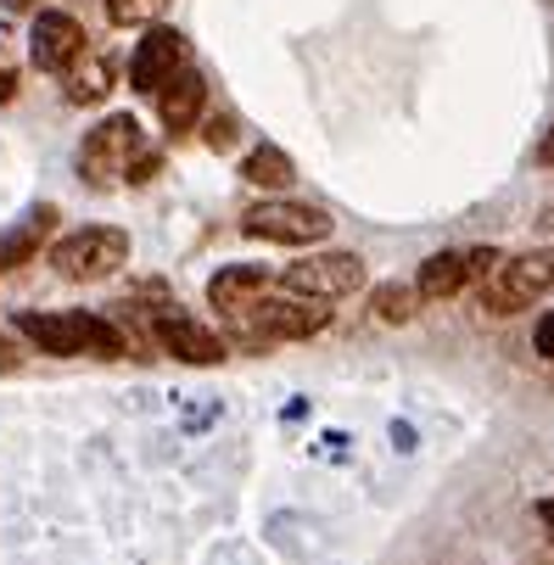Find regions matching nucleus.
I'll return each instance as SVG.
<instances>
[{
	"label": "nucleus",
	"mask_w": 554,
	"mask_h": 565,
	"mask_svg": "<svg viewBox=\"0 0 554 565\" xmlns=\"http://www.w3.org/2000/svg\"><path fill=\"white\" fill-rule=\"evenodd\" d=\"M18 331L51 353V359H73V353H96V359H124V337L113 319L102 313H78V308H62V313H18Z\"/></svg>",
	"instance_id": "nucleus-1"
},
{
	"label": "nucleus",
	"mask_w": 554,
	"mask_h": 565,
	"mask_svg": "<svg viewBox=\"0 0 554 565\" xmlns=\"http://www.w3.org/2000/svg\"><path fill=\"white\" fill-rule=\"evenodd\" d=\"M253 342H308L331 326V302H313V297H297V291H280V297H258L253 308L230 313Z\"/></svg>",
	"instance_id": "nucleus-2"
},
{
	"label": "nucleus",
	"mask_w": 554,
	"mask_h": 565,
	"mask_svg": "<svg viewBox=\"0 0 554 565\" xmlns=\"http://www.w3.org/2000/svg\"><path fill=\"white\" fill-rule=\"evenodd\" d=\"M129 264V235L113 224H78L62 241H51V269L62 280H107Z\"/></svg>",
	"instance_id": "nucleus-3"
},
{
	"label": "nucleus",
	"mask_w": 554,
	"mask_h": 565,
	"mask_svg": "<svg viewBox=\"0 0 554 565\" xmlns=\"http://www.w3.org/2000/svg\"><path fill=\"white\" fill-rule=\"evenodd\" d=\"M482 291V308L488 313H521L532 308L537 297L554 291V247H537V253H515V258H499V269L488 280H477Z\"/></svg>",
	"instance_id": "nucleus-4"
},
{
	"label": "nucleus",
	"mask_w": 554,
	"mask_h": 565,
	"mask_svg": "<svg viewBox=\"0 0 554 565\" xmlns=\"http://www.w3.org/2000/svg\"><path fill=\"white\" fill-rule=\"evenodd\" d=\"M242 230L253 241H275V247H313V241L331 235V213L313 207V202H286V196H269V202H253L242 213Z\"/></svg>",
	"instance_id": "nucleus-5"
},
{
	"label": "nucleus",
	"mask_w": 554,
	"mask_h": 565,
	"mask_svg": "<svg viewBox=\"0 0 554 565\" xmlns=\"http://www.w3.org/2000/svg\"><path fill=\"white\" fill-rule=\"evenodd\" d=\"M140 151H146L140 124L129 113H113V118H102L85 135V146H78V174H85L90 185H113V180L129 174V163H135Z\"/></svg>",
	"instance_id": "nucleus-6"
},
{
	"label": "nucleus",
	"mask_w": 554,
	"mask_h": 565,
	"mask_svg": "<svg viewBox=\"0 0 554 565\" xmlns=\"http://www.w3.org/2000/svg\"><path fill=\"white\" fill-rule=\"evenodd\" d=\"M364 286V258L359 253H313L280 269V291L313 297V302H342Z\"/></svg>",
	"instance_id": "nucleus-7"
},
{
	"label": "nucleus",
	"mask_w": 554,
	"mask_h": 565,
	"mask_svg": "<svg viewBox=\"0 0 554 565\" xmlns=\"http://www.w3.org/2000/svg\"><path fill=\"white\" fill-rule=\"evenodd\" d=\"M151 337L163 342L180 364H196V370L224 364V342H219V331H207L202 319H191L185 308H157V313H151Z\"/></svg>",
	"instance_id": "nucleus-8"
},
{
	"label": "nucleus",
	"mask_w": 554,
	"mask_h": 565,
	"mask_svg": "<svg viewBox=\"0 0 554 565\" xmlns=\"http://www.w3.org/2000/svg\"><path fill=\"white\" fill-rule=\"evenodd\" d=\"M185 67V34L180 29H146L140 34V45H135V56H129V85L140 90V96H157L169 85V78Z\"/></svg>",
	"instance_id": "nucleus-9"
},
{
	"label": "nucleus",
	"mask_w": 554,
	"mask_h": 565,
	"mask_svg": "<svg viewBox=\"0 0 554 565\" xmlns=\"http://www.w3.org/2000/svg\"><path fill=\"white\" fill-rule=\"evenodd\" d=\"M85 23L67 18V12H40L34 29H29V62L40 73H67L78 56H85Z\"/></svg>",
	"instance_id": "nucleus-10"
},
{
	"label": "nucleus",
	"mask_w": 554,
	"mask_h": 565,
	"mask_svg": "<svg viewBox=\"0 0 554 565\" xmlns=\"http://www.w3.org/2000/svg\"><path fill=\"white\" fill-rule=\"evenodd\" d=\"M151 102H157V118H163L169 135H185V129H196V118H202V107H207V78H202L196 67H180Z\"/></svg>",
	"instance_id": "nucleus-11"
},
{
	"label": "nucleus",
	"mask_w": 554,
	"mask_h": 565,
	"mask_svg": "<svg viewBox=\"0 0 554 565\" xmlns=\"http://www.w3.org/2000/svg\"><path fill=\"white\" fill-rule=\"evenodd\" d=\"M264 291H269V269H258V264H230V269H219V275L207 280V302H213L219 313H242V308H253Z\"/></svg>",
	"instance_id": "nucleus-12"
},
{
	"label": "nucleus",
	"mask_w": 554,
	"mask_h": 565,
	"mask_svg": "<svg viewBox=\"0 0 554 565\" xmlns=\"http://www.w3.org/2000/svg\"><path fill=\"white\" fill-rule=\"evenodd\" d=\"M51 224H56V207L45 202V207H34V213H23L12 230H0V275H12V269H23L40 247H45V235H51Z\"/></svg>",
	"instance_id": "nucleus-13"
},
{
	"label": "nucleus",
	"mask_w": 554,
	"mask_h": 565,
	"mask_svg": "<svg viewBox=\"0 0 554 565\" xmlns=\"http://www.w3.org/2000/svg\"><path fill=\"white\" fill-rule=\"evenodd\" d=\"M470 286V269H465V253H432L415 275V297L420 302H448Z\"/></svg>",
	"instance_id": "nucleus-14"
},
{
	"label": "nucleus",
	"mask_w": 554,
	"mask_h": 565,
	"mask_svg": "<svg viewBox=\"0 0 554 565\" xmlns=\"http://www.w3.org/2000/svg\"><path fill=\"white\" fill-rule=\"evenodd\" d=\"M107 90H113V62L107 56H78L73 67H67V102L73 107H96V102H107Z\"/></svg>",
	"instance_id": "nucleus-15"
},
{
	"label": "nucleus",
	"mask_w": 554,
	"mask_h": 565,
	"mask_svg": "<svg viewBox=\"0 0 554 565\" xmlns=\"http://www.w3.org/2000/svg\"><path fill=\"white\" fill-rule=\"evenodd\" d=\"M242 180L247 185H258V191H286L291 180H297V169H291V157L280 151V146H253L247 157H242Z\"/></svg>",
	"instance_id": "nucleus-16"
},
{
	"label": "nucleus",
	"mask_w": 554,
	"mask_h": 565,
	"mask_svg": "<svg viewBox=\"0 0 554 565\" xmlns=\"http://www.w3.org/2000/svg\"><path fill=\"white\" fill-rule=\"evenodd\" d=\"M415 308H420L415 286H375L370 291V313L381 319V326H409Z\"/></svg>",
	"instance_id": "nucleus-17"
},
{
	"label": "nucleus",
	"mask_w": 554,
	"mask_h": 565,
	"mask_svg": "<svg viewBox=\"0 0 554 565\" xmlns=\"http://www.w3.org/2000/svg\"><path fill=\"white\" fill-rule=\"evenodd\" d=\"M163 12H169V0H107V18L118 29H151Z\"/></svg>",
	"instance_id": "nucleus-18"
},
{
	"label": "nucleus",
	"mask_w": 554,
	"mask_h": 565,
	"mask_svg": "<svg viewBox=\"0 0 554 565\" xmlns=\"http://www.w3.org/2000/svg\"><path fill=\"white\" fill-rule=\"evenodd\" d=\"M213 151H230L235 146V118L230 113H219V118H207V135H202Z\"/></svg>",
	"instance_id": "nucleus-19"
},
{
	"label": "nucleus",
	"mask_w": 554,
	"mask_h": 565,
	"mask_svg": "<svg viewBox=\"0 0 554 565\" xmlns=\"http://www.w3.org/2000/svg\"><path fill=\"white\" fill-rule=\"evenodd\" d=\"M532 348H537L543 359H554V313H543V319H537V331H532Z\"/></svg>",
	"instance_id": "nucleus-20"
},
{
	"label": "nucleus",
	"mask_w": 554,
	"mask_h": 565,
	"mask_svg": "<svg viewBox=\"0 0 554 565\" xmlns=\"http://www.w3.org/2000/svg\"><path fill=\"white\" fill-rule=\"evenodd\" d=\"M12 96H18V73H12L7 62H0V107H7Z\"/></svg>",
	"instance_id": "nucleus-21"
},
{
	"label": "nucleus",
	"mask_w": 554,
	"mask_h": 565,
	"mask_svg": "<svg viewBox=\"0 0 554 565\" xmlns=\"http://www.w3.org/2000/svg\"><path fill=\"white\" fill-rule=\"evenodd\" d=\"M537 163H554V124H548L543 140H537Z\"/></svg>",
	"instance_id": "nucleus-22"
},
{
	"label": "nucleus",
	"mask_w": 554,
	"mask_h": 565,
	"mask_svg": "<svg viewBox=\"0 0 554 565\" xmlns=\"http://www.w3.org/2000/svg\"><path fill=\"white\" fill-rule=\"evenodd\" d=\"M7 370H18V353H12V342H7V337H0V375H7Z\"/></svg>",
	"instance_id": "nucleus-23"
},
{
	"label": "nucleus",
	"mask_w": 554,
	"mask_h": 565,
	"mask_svg": "<svg viewBox=\"0 0 554 565\" xmlns=\"http://www.w3.org/2000/svg\"><path fill=\"white\" fill-rule=\"evenodd\" d=\"M537 521H543V526L554 532V499H543V504H537Z\"/></svg>",
	"instance_id": "nucleus-24"
},
{
	"label": "nucleus",
	"mask_w": 554,
	"mask_h": 565,
	"mask_svg": "<svg viewBox=\"0 0 554 565\" xmlns=\"http://www.w3.org/2000/svg\"><path fill=\"white\" fill-rule=\"evenodd\" d=\"M7 7H12V12H34V7H40V0H7Z\"/></svg>",
	"instance_id": "nucleus-25"
}]
</instances>
